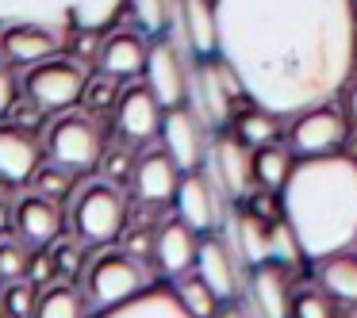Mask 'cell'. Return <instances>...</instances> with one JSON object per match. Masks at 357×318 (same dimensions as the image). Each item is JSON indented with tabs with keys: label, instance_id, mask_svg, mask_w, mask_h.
Returning a JSON list of instances; mask_svg holds the SVG:
<instances>
[{
	"label": "cell",
	"instance_id": "cell-1",
	"mask_svg": "<svg viewBox=\"0 0 357 318\" xmlns=\"http://www.w3.org/2000/svg\"><path fill=\"white\" fill-rule=\"evenodd\" d=\"M219 58L246 100L284 119L331 104L354 73L349 0H215Z\"/></svg>",
	"mask_w": 357,
	"mask_h": 318
},
{
	"label": "cell",
	"instance_id": "cell-2",
	"mask_svg": "<svg viewBox=\"0 0 357 318\" xmlns=\"http://www.w3.org/2000/svg\"><path fill=\"white\" fill-rule=\"evenodd\" d=\"M280 203L307 261L349 249L357 241V161L342 154L300 157Z\"/></svg>",
	"mask_w": 357,
	"mask_h": 318
},
{
	"label": "cell",
	"instance_id": "cell-3",
	"mask_svg": "<svg viewBox=\"0 0 357 318\" xmlns=\"http://www.w3.org/2000/svg\"><path fill=\"white\" fill-rule=\"evenodd\" d=\"M127 0H0V27L8 24H39L50 31L66 35L73 31H104L116 24Z\"/></svg>",
	"mask_w": 357,
	"mask_h": 318
},
{
	"label": "cell",
	"instance_id": "cell-4",
	"mask_svg": "<svg viewBox=\"0 0 357 318\" xmlns=\"http://www.w3.org/2000/svg\"><path fill=\"white\" fill-rule=\"evenodd\" d=\"M246 96L242 81L223 58H196L192 70V108L208 127H227L234 119V104Z\"/></svg>",
	"mask_w": 357,
	"mask_h": 318
},
{
	"label": "cell",
	"instance_id": "cell-5",
	"mask_svg": "<svg viewBox=\"0 0 357 318\" xmlns=\"http://www.w3.org/2000/svg\"><path fill=\"white\" fill-rule=\"evenodd\" d=\"M127 203L116 184H89L73 203V230L89 246H112L123 234Z\"/></svg>",
	"mask_w": 357,
	"mask_h": 318
},
{
	"label": "cell",
	"instance_id": "cell-6",
	"mask_svg": "<svg viewBox=\"0 0 357 318\" xmlns=\"http://www.w3.org/2000/svg\"><path fill=\"white\" fill-rule=\"evenodd\" d=\"M146 284H150V272L135 253H104L89 264L85 292L93 307H116V303L146 292Z\"/></svg>",
	"mask_w": 357,
	"mask_h": 318
},
{
	"label": "cell",
	"instance_id": "cell-7",
	"mask_svg": "<svg viewBox=\"0 0 357 318\" xmlns=\"http://www.w3.org/2000/svg\"><path fill=\"white\" fill-rule=\"evenodd\" d=\"M85 85H89V73L70 58H47V62L31 65L24 77V93L43 111H66L73 104H81Z\"/></svg>",
	"mask_w": 357,
	"mask_h": 318
},
{
	"label": "cell",
	"instance_id": "cell-8",
	"mask_svg": "<svg viewBox=\"0 0 357 318\" xmlns=\"http://www.w3.org/2000/svg\"><path fill=\"white\" fill-rule=\"evenodd\" d=\"M47 154L50 161L66 165L73 173H89L104 157V138L89 116H66L50 127L47 134Z\"/></svg>",
	"mask_w": 357,
	"mask_h": 318
},
{
	"label": "cell",
	"instance_id": "cell-9",
	"mask_svg": "<svg viewBox=\"0 0 357 318\" xmlns=\"http://www.w3.org/2000/svg\"><path fill=\"white\" fill-rule=\"evenodd\" d=\"M211 127L204 123V116L196 108H169L162 119V146L169 150V157L181 165V173H196L208 165L211 154Z\"/></svg>",
	"mask_w": 357,
	"mask_h": 318
},
{
	"label": "cell",
	"instance_id": "cell-10",
	"mask_svg": "<svg viewBox=\"0 0 357 318\" xmlns=\"http://www.w3.org/2000/svg\"><path fill=\"white\" fill-rule=\"evenodd\" d=\"M146 85L150 93L162 100V108H185L192 100V73H188V62L181 54L177 42H169L165 35H158L150 42V58H146Z\"/></svg>",
	"mask_w": 357,
	"mask_h": 318
},
{
	"label": "cell",
	"instance_id": "cell-11",
	"mask_svg": "<svg viewBox=\"0 0 357 318\" xmlns=\"http://www.w3.org/2000/svg\"><path fill=\"white\" fill-rule=\"evenodd\" d=\"M223 200H227V192L211 180V173H204V169L185 173L177 188V218H185L196 234H215L227 223Z\"/></svg>",
	"mask_w": 357,
	"mask_h": 318
},
{
	"label": "cell",
	"instance_id": "cell-12",
	"mask_svg": "<svg viewBox=\"0 0 357 318\" xmlns=\"http://www.w3.org/2000/svg\"><path fill=\"white\" fill-rule=\"evenodd\" d=\"M196 272L211 284V292L219 299H238L246 287V261L238 257L234 241L227 234H204L200 253H196Z\"/></svg>",
	"mask_w": 357,
	"mask_h": 318
},
{
	"label": "cell",
	"instance_id": "cell-13",
	"mask_svg": "<svg viewBox=\"0 0 357 318\" xmlns=\"http://www.w3.org/2000/svg\"><path fill=\"white\" fill-rule=\"evenodd\" d=\"M342 142H346V119H342V111H334L331 104L300 111V116L292 119V131H288V146H292L296 157L338 154Z\"/></svg>",
	"mask_w": 357,
	"mask_h": 318
},
{
	"label": "cell",
	"instance_id": "cell-14",
	"mask_svg": "<svg viewBox=\"0 0 357 318\" xmlns=\"http://www.w3.org/2000/svg\"><path fill=\"white\" fill-rule=\"evenodd\" d=\"M246 310L254 318H292V292H288V269L280 261L250 264L246 272Z\"/></svg>",
	"mask_w": 357,
	"mask_h": 318
},
{
	"label": "cell",
	"instance_id": "cell-15",
	"mask_svg": "<svg viewBox=\"0 0 357 318\" xmlns=\"http://www.w3.org/2000/svg\"><path fill=\"white\" fill-rule=\"evenodd\" d=\"M208 173L219 188L227 192V200H250L254 192V154L242 138H211V154H208Z\"/></svg>",
	"mask_w": 357,
	"mask_h": 318
},
{
	"label": "cell",
	"instance_id": "cell-16",
	"mask_svg": "<svg viewBox=\"0 0 357 318\" xmlns=\"http://www.w3.org/2000/svg\"><path fill=\"white\" fill-rule=\"evenodd\" d=\"M162 119H165V108L150 85H131L123 88L116 104V127L127 142H150L154 134H162Z\"/></svg>",
	"mask_w": 357,
	"mask_h": 318
},
{
	"label": "cell",
	"instance_id": "cell-17",
	"mask_svg": "<svg viewBox=\"0 0 357 318\" xmlns=\"http://www.w3.org/2000/svg\"><path fill=\"white\" fill-rule=\"evenodd\" d=\"M66 47V35L50 31V27H39V24H8L0 31V54L4 62L12 65H39L47 58H58V50Z\"/></svg>",
	"mask_w": 357,
	"mask_h": 318
},
{
	"label": "cell",
	"instance_id": "cell-18",
	"mask_svg": "<svg viewBox=\"0 0 357 318\" xmlns=\"http://www.w3.org/2000/svg\"><path fill=\"white\" fill-rule=\"evenodd\" d=\"M181 165L169 157V150H150V154H142L139 161H135V196H139L142 203H169L177 200V188H181Z\"/></svg>",
	"mask_w": 357,
	"mask_h": 318
},
{
	"label": "cell",
	"instance_id": "cell-19",
	"mask_svg": "<svg viewBox=\"0 0 357 318\" xmlns=\"http://www.w3.org/2000/svg\"><path fill=\"white\" fill-rule=\"evenodd\" d=\"M43 146L27 127H0V180L24 184L39 173Z\"/></svg>",
	"mask_w": 357,
	"mask_h": 318
},
{
	"label": "cell",
	"instance_id": "cell-20",
	"mask_svg": "<svg viewBox=\"0 0 357 318\" xmlns=\"http://www.w3.org/2000/svg\"><path fill=\"white\" fill-rule=\"evenodd\" d=\"M196 253H200V238L196 230L177 218V223H165L154 238V264L162 269V276H185L188 269H196Z\"/></svg>",
	"mask_w": 357,
	"mask_h": 318
},
{
	"label": "cell",
	"instance_id": "cell-21",
	"mask_svg": "<svg viewBox=\"0 0 357 318\" xmlns=\"http://www.w3.org/2000/svg\"><path fill=\"white\" fill-rule=\"evenodd\" d=\"M177 27L185 35V47L196 58H219V16L215 0H181Z\"/></svg>",
	"mask_w": 357,
	"mask_h": 318
},
{
	"label": "cell",
	"instance_id": "cell-22",
	"mask_svg": "<svg viewBox=\"0 0 357 318\" xmlns=\"http://www.w3.org/2000/svg\"><path fill=\"white\" fill-rule=\"evenodd\" d=\"M12 223H16V230L24 241H31V246H50V241L58 238V230H62V207H58V200L35 192V196H27V200L16 203Z\"/></svg>",
	"mask_w": 357,
	"mask_h": 318
},
{
	"label": "cell",
	"instance_id": "cell-23",
	"mask_svg": "<svg viewBox=\"0 0 357 318\" xmlns=\"http://www.w3.org/2000/svg\"><path fill=\"white\" fill-rule=\"evenodd\" d=\"M146 58H150V47L142 42V35H135V31H116V35H108V39H104L96 65H100L104 73H112V77L127 81V77H139V73H146Z\"/></svg>",
	"mask_w": 357,
	"mask_h": 318
},
{
	"label": "cell",
	"instance_id": "cell-24",
	"mask_svg": "<svg viewBox=\"0 0 357 318\" xmlns=\"http://www.w3.org/2000/svg\"><path fill=\"white\" fill-rule=\"evenodd\" d=\"M96 318H196V315L177 299V292L146 287V292L131 295V299L116 303V307H100Z\"/></svg>",
	"mask_w": 357,
	"mask_h": 318
},
{
	"label": "cell",
	"instance_id": "cell-25",
	"mask_svg": "<svg viewBox=\"0 0 357 318\" xmlns=\"http://www.w3.org/2000/svg\"><path fill=\"white\" fill-rule=\"evenodd\" d=\"M319 284L331 295L334 303H346V307H357V253L349 249H338V253L319 257Z\"/></svg>",
	"mask_w": 357,
	"mask_h": 318
},
{
	"label": "cell",
	"instance_id": "cell-26",
	"mask_svg": "<svg viewBox=\"0 0 357 318\" xmlns=\"http://www.w3.org/2000/svg\"><path fill=\"white\" fill-rule=\"evenodd\" d=\"M280 119L284 116H277V111L257 108L254 104L250 111L234 116V138H242L250 150H261V146H269V142L280 138Z\"/></svg>",
	"mask_w": 357,
	"mask_h": 318
},
{
	"label": "cell",
	"instance_id": "cell-27",
	"mask_svg": "<svg viewBox=\"0 0 357 318\" xmlns=\"http://www.w3.org/2000/svg\"><path fill=\"white\" fill-rule=\"evenodd\" d=\"M296 161H292V146H277V142H269V146H261L254 154V173H257V184L265 188V192H280V188L288 184V177H292Z\"/></svg>",
	"mask_w": 357,
	"mask_h": 318
},
{
	"label": "cell",
	"instance_id": "cell-28",
	"mask_svg": "<svg viewBox=\"0 0 357 318\" xmlns=\"http://www.w3.org/2000/svg\"><path fill=\"white\" fill-rule=\"evenodd\" d=\"M173 292H177V299L185 303L196 318H215L219 307H223V299L211 292V284L200 276V272H192V276H188V272L177 276V287H173Z\"/></svg>",
	"mask_w": 357,
	"mask_h": 318
},
{
	"label": "cell",
	"instance_id": "cell-29",
	"mask_svg": "<svg viewBox=\"0 0 357 318\" xmlns=\"http://www.w3.org/2000/svg\"><path fill=\"white\" fill-rule=\"evenodd\" d=\"M127 8H131L135 24L142 27L146 35H165V27L177 24V8L181 0H127Z\"/></svg>",
	"mask_w": 357,
	"mask_h": 318
},
{
	"label": "cell",
	"instance_id": "cell-30",
	"mask_svg": "<svg viewBox=\"0 0 357 318\" xmlns=\"http://www.w3.org/2000/svg\"><path fill=\"white\" fill-rule=\"evenodd\" d=\"M35 318H85V299H81L73 287H66V284L47 287V292L39 295Z\"/></svg>",
	"mask_w": 357,
	"mask_h": 318
},
{
	"label": "cell",
	"instance_id": "cell-31",
	"mask_svg": "<svg viewBox=\"0 0 357 318\" xmlns=\"http://www.w3.org/2000/svg\"><path fill=\"white\" fill-rule=\"evenodd\" d=\"M119 77H112V73H96V77H89V85H85V96H81V104H85V111H108V108H116L119 104Z\"/></svg>",
	"mask_w": 357,
	"mask_h": 318
},
{
	"label": "cell",
	"instance_id": "cell-32",
	"mask_svg": "<svg viewBox=\"0 0 357 318\" xmlns=\"http://www.w3.org/2000/svg\"><path fill=\"white\" fill-rule=\"evenodd\" d=\"M4 299H8V315L12 318H35V307H39V292H35L31 280H12V287L4 292Z\"/></svg>",
	"mask_w": 357,
	"mask_h": 318
},
{
	"label": "cell",
	"instance_id": "cell-33",
	"mask_svg": "<svg viewBox=\"0 0 357 318\" xmlns=\"http://www.w3.org/2000/svg\"><path fill=\"white\" fill-rule=\"evenodd\" d=\"M35 188H39L43 196H50V200L62 203V196L73 188V169H66V165H50V169H39L35 173Z\"/></svg>",
	"mask_w": 357,
	"mask_h": 318
},
{
	"label": "cell",
	"instance_id": "cell-34",
	"mask_svg": "<svg viewBox=\"0 0 357 318\" xmlns=\"http://www.w3.org/2000/svg\"><path fill=\"white\" fill-rule=\"evenodd\" d=\"M292 318H334V299L326 292H300L292 303Z\"/></svg>",
	"mask_w": 357,
	"mask_h": 318
},
{
	"label": "cell",
	"instance_id": "cell-35",
	"mask_svg": "<svg viewBox=\"0 0 357 318\" xmlns=\"http://www.w3.org/2000/svg\"><path fill=\"white\" fill-rule=\"evenodd\" d=\"M27 261H31V253H27L24 246H16V241H0V280L27 276Z\"/></svg>",
	"mask_w": 357,
	"mask_h": 318
},
{
	"label": "cell",
	"instance_id": "cell-36",
	"mask_svg": "<svg viewBox=\"0 0 357 318\" xmlns=\"http://www.w3.org/2000/svg\"><path fill=\"white\" fill-rule=\"evenodd\" d=\"M135 161H139V157H131V150H112V154L100 157L104 177H108L112 184H127V180L135 177Z\"/></svg>",
	"mask_w": 357,
	"mask_h": 318
},
{
	"label": "cell",
	"instance_id": "cell-37",
	"mask_svg": "<svg viewBox=\"0 0 357 318\" xmlns=\"http://www.w3.org/2000/svg\"><path fill=\"white\" fill-rule=\"evenodd\" d=\"M54 272H58V261L50 253H35L31 261H27V280H31V284H47Z\"/></svg>",
	"mask_w": 357,
	"mask_h": 318
},
{
	"label": "cell",
	"instance_id": "cell-38",
	"mask_svg": "<svg viewBox=\"0 0 357 318\" xmlns=\"http://www.w3.org/2000/svg\"><path fill=\"white\" fill-rule=\"evenodd\" d=\"M16 96H20V81H16V73H12L8 65H0V116H4V111H12Z\"/></svg>",
	"mask_w": 357,
	"mask_h": 318
},
{
	"label": "cell",
	"instance_id": "cell-39",
	"mask_svg": "<svg viewBox=\"0 0 357 318\" xmlns=\"http://www.w3.org/2000/svg\"><path fill=\"white\" fill-rule=\"evenodd\" d=\"M54 261H58V272H62V276H73V272L81 269V249L77 246H62L54 253Z\"/></svg>",
	"mask_w": 357,
	"mask_h": 318
},
{
	"label": "cell",
	"instance_id": "cell-40",
	"mask_svg": "<svg viewBox=\"0 0 357 318\" xmlns=\"http://www.w3.org/2000/svg\"><path fill=\"white\" fill-rule=\"evenodd\" d=\"M215 318H254V315L246 310V303H234V299H227L223 307H219V315H215Z\"/></svg>",
	"mask_w": 357,
	"mask_h": 318
},
{
	"label": "cell",
	"instance_id": "cell-41",
	"mask_svg": "<svg viewBox=\"0 0 357 318\" xmlns=\"http://www.w3.org/2000/svg\"><path fill=\"white\" fill-rule=\"evenodd\" d=\"M154 238H158V234H154ZM154 238H150V234H135V238H131V249H127V253H135V257L154 253Z\"/></svg>",
	"mask_w": 357,
	"mask_h": 318
},
{
	"label": "cell",
	"instance_id": "cell-42",
	"mask_svg": "<svg viewBox=\"0 0 357 318\" xmlns=\"http://www.w3.org/2000/svg\"><path fill=\"white\" fill-rule=\"evenodd\" d=\"M346 111H349V119L357 123V85H349V93H346Z\"/></svg>",
	"mask_w": 357,
	"mask_h": 318
},
{
	"label": "cell",
	"instance_id": "cell-43",
	"mask_svg": "<svg viewBox=\"0 0 357 318\" xmlns=\"http://www.w3.org/2000/svg\"><path fill=\"white\" fill-rule=\"evenodd\" d=\"M0 318H12L8 315V299H4V295H0Z\"/></svg>",
	"mask_w": 357,
	"mask_h": 318
},
{
	"label": "cell",
	"instance_id": "cell-44",
	"mask_svg": "<svg viewBox=\"0 0 357 318\" xmlns=\"http://www.w3.org/2000/svg\"><path fill=\"white\" fill-rule=\"evenodd\" d=\"M354 70H357V42H354Z\"/></svg>",
	"mask_w": 357,
	"mask_h": 318
},
{
	"label": "cell",
	"instance_id": "cell-45",
	"mask_svg": "<svg viewBox=\"0 0 357 318\" xmlns=\"http://www.w3.org/2000/svg\"><path fill=\"white\" fill-rule=\"evenodd\" d=\"M349 4H354V16H357V0H349Z\"/></svg>",
	"mask_w": 357,
	"mask_h": 318
}]
</instances>
